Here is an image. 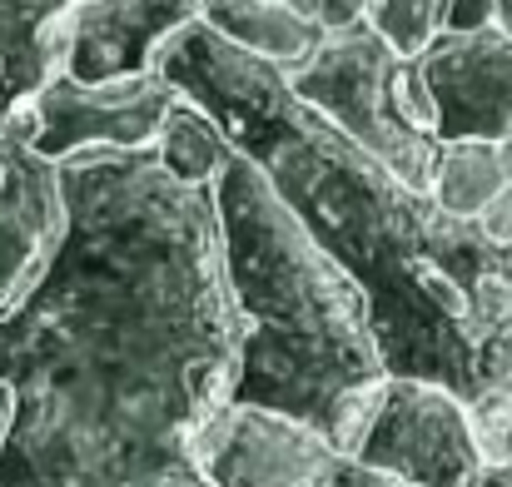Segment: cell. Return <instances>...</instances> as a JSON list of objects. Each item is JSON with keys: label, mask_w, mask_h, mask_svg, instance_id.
Instances as JSON below:
<instances>
[{"label": "cell", "mask_w": 512, "mask_h": 487, "mask_svg": "<svg viewBox=\"0 0 512 487\" xmlns=\"http://www.w3.org/2000/svg\"><path fill=\"white\" fill-rule=\"evenodd\" d=\"M65 234L0 319L15 383L5 487H100L160 458L229 403L239 324L214 189L170 179L155 155L60 164Z\"/></svg>", "instance_id": "obj_1"}, {"label": "cell", "mask_w": 512, "mask_h": 487, "mask_svg": "<svg viewBox=\"0 0 512 487\" xmlns=\"http://www.w3.org/2000/svg\"><path fill=\"white\" fill-rule=\"evenodd\" d=\"M155 70L224 125L229 145L264 169L284 209L353 279L383 373L463 398L498 463L512 438V254L368 160L294 100L279 70L199 20L160 50Z\"/></svg>", "instance_id": "obj_2"}, {"label": "cell", "mask_w": 512, "mask_h": 487, "mask_svg": "<svg viewBox=\"0 0 512 487\" xmlns=\"http://www.w3.org/2000/svg\"><path fill=\"white\" fill-rule=\"evenodd\" d=\"M214 214L239 324L229 403L299 418L348 458L388 383L363 294L284 209L254 160L234 155L219 174Z\"/></svg>", "instance_id": "obj_3"}, {"label": "cell", "mask_w": 512, "mask_h": 487, "mask_svg": "<svg viewBox=\"0 0 512 487\" xmlns=\"http://www.w3.org/2000/svg\"><path fill=\"white\" fill-rule=\"evenodd\" d=\"M289 90L368 160L398 174L408 189L428 194L438 135L423 75L413 60H398L368 25L329 35L324 50L299 75H289Z\"/></svg>", "instance_id": "obj_4"}, {"label": "cell", "mask_w": 512, "mask_h": 487, "mask_svg": "<svg viewBox=\"0 0 512 487\" xmlns=\"http://www.w3.org/2000/svg\"><path fill=\"white\" fill-rule=\"evenodd\" d=\"M348 458L403 487H473L488 468L468 403L418 378H388L378 388Z\"/></svg>", "instance_id": "obj_5"}, {"label": "cell", "mask_w": 512, "mask_h": 487, "mask_svg": "<svg viewBox=\"0 0 512 487\" xmlns=\"http://www.w3.org/2000/svg\"><path fill=\"white\" fill-rule=\"evenodd\" d=\"M174 100L179 95L160 70L110 80V85H80V80L55 75L10 125H0V135H15L50 164H65L90 150L145 155L155 150Z\"/></svg>", "instance_id": "obj_6"}, {"label": "cell", "mask_w": 512, "mask_h": 487, "mask_svg": "<svg viewBox=\"0 0 512 487\" xmlns=\"http://www.w3.org/2000/svg\"><path fill=\"white\" fill-rule=\"evenodd\" d=\"M189 463L209 487H319L339 453L299 418L224 403L189 438Z\"/></svg>", "instance_id": "obj_7"}, {"label": "cell", "mask_w": 512, "mask_h": 487, "mask_svg": "<svg viewBox=\"0 0 512 487\" xmlns=\"http://www.w3.org/2000/svg\"><path fill=\"white\" fill-rule=\"evenodd\" d=\"M428 105H433V135L438 145L453 140H512V40L488 25L468 35H438L418 60Z\"/></svg>", "instance_id": "obj_8"}, {"label": "cell", "mask_w": 512, "mask_h": 487, "mask_svg": "<svg viewBox=\"0 0 512 487\" xmlns=\"http://www.w3.org/2000/svg\"><path fill=\"white\" fill-rule=\"evenodd\" d=\"M65 234L60 164L40 160L15 135H0V319L40 284Z\"/></svg>", "instance_id": "obj_9"}, {"label": "cell", "mask_w": 512, "mask_h": 487, "mask_svg": "<svg viewBox=\"0 0 512 487\" xmlns=\"http://www.w3.org/2000/svg\"><path fill=\"white\" fill-rule=\"evenodd\" d=\"M199 20L194 0H85L70 20L65 80L110 85L150 75L160 50Z\"/></svg>", "instance_id": "obj_10"}, {"label": "cell", "mask_w": 512, "mask_h": 487, "mask_svg": "<svg viewBox=\"0 0 512 487\" xmlns=\"http://www.w3.org/2000/svg\"><path fill=\"white\" fill-rule=\"evenodd\" d=\"M80 5L85 0H0V125H10L65 70Z\"/></svg>", "instance_id": "obj_11"}, {"label": "cell", "mask_w": 512, "mask_h": 487, "mask_svg": "<svg viewBox=\"0 0 512 487\" xmlns=\"http://www.w3.org/2000/svg\"><path fill=\"white\" fill-rule=\"evenodd\" d=\"M199 25L209 35H219L224 45H234L239 55L279 70L284 80L299 75L324 50V40H329L324 25L299 20V15L269 5V0H209L199 10Z\"/></svg>", "instance_id": "obj_12"}, {"label": "cell", "mask_w": 512, "mask_h": 487, "mask_svg": "<svg viewBox=\"0 0 512 487\" xmlns=\"http://www.w3.org/2000/svg\"><path fill=\"white\" fill-rule=\"evenodd\" d=\"M508 184H512V164H508V150H503V145L453 140V145H438L433 179H428V199H433L448 219L473 224Z\"/></svg>", "instance_id": "obj_13"}, {"label": "cell", "mask_w": 512, "mask_h": 487, "mask_svg": "<svg viewBox=\"0 0 512 487\" xmlns=\"http://www.w3.org/2000/svg\"><path fill=\"white\" fill-rule=\"evenodd\" d=\"M155 164L179 179V184H189V189H214L219 184V174L234 164V145H229V135H224V125L209 115V110H199V105H189L184 95L174 100V110L165 115V125H160V140H155Z\"/></svg>", "instance_id": "obj_14"}, {"label": "cell", "mask_w": 512, "mask_h": 487, "mask_svg": "<svg viewBox=\"0 0 512 487\" xmlns=\"http://www.w3.org/2000/svg\"><path fill=\"white\" fill-rule=\"evenodd\" d=\"M448 25V0H368V30L398 55L418 60Z\"/></svg>", "instance_id": "obj_15"}, {"label": "cell", "mask_w": 512, "mask_h": 487, "mask_svg": "<svg viewBox=\"0 0 512 487\" xmlns=\"http://www.w3.org/2000/svg\"><path fill=\"white\" fill-rule=\"evenodd\" d=\"M473 224L483 229V239H488L493 249L512 254V184L488 204V209H483V214H478V219H473Z\"/></svg>", "instance_id": "obj_16"}, {"label": "cell", "mask_w": 512, "mask_h": 487, "mask_svg": "<svg viewBox=\"0 0 512 487\" xmlns=\"http://www.w3.org/2000/svg\"><path fill=\"white\" fill-rule=\"evenodd\" d=\"M319 25H324V35L368 25V0H319Z\"/></svg>", "instance_id": "obj_17"}, {"label": "cell", "mask_w": 512, "mask_h": 487, "mask_svg": "<svg viewBox=\"0 0 512 487\" xmlns=\"http://www.w3.org/2000/svg\"><path fill=\"white\" fill-rule=\"evenodd\" d=\"M493 25V0H448V35H468V30H488Z\"/></svg>", "instance_id": "obj_18"}, {"label": "cell", "mask_w": 512, "mask_h": 487, "mask_svg": "<svg viewBox=\"0 0 512 487\" xmlns=\"http://www.w3.org/2000/svg\"><path fill=\"white\" fill-rule=\"evenodd\" d=\"M319 487H403V483H393V478H383V473H373V468H363L353 458H339Z\"/></svg>", "instance_id": "obj_19"}, {"label": "cell", "mask_w": 512, "mask_h": 487, "mask_svg": "<svg viewBox=\"0 0 512 487\" xmlns=\"http://www.w3.org/2000/svg\"><path fill=\"white\" fill-rule=\"evenodd\" d=\"M10 433H15V383L0 373V453H5Z\"/></svg>", "instance_id": "obj_20"}, {"label": "cell", "mask_w": 512, "mask_h": 487, "mask_svg": "<svg viewBox=\"0 0 512 487\" xmlns=\"http://www.w3.org/2000/svg\"><path fill=\"white\" fill-rule=\"evenodd\" d=\"M473 487H512V463H488Z\"/></svg>", "instance_id": "obj_21"}, {"label": "cell", "mask_w": 512, "mask_h": 487, "mask_svg": "<svg viewBox=\"0 0 512 487\" xmlns=\"http://www.w3.org/2000/svg\"><path fill=\"white\" fill-rule=\"evenodd\" d=\"M269 5H279V10H289V15H299V20H314V25H319V0H269Z\"/></svg>", "instance_id": "obj_22"}, {"label": "cell", "mask_w": 512, "mask_h": 487, "mask_svg": "<svg viewBox=\"0 0 512 487\" xmlns=\"http://www.w3.org/2000/svg\"><path fill=\"white\" fill-rule=\"evenodd\" d=\"M493 25L512 40V0H493Z\"/></svg>", "instance_id": "obj_23"}, {"label": "cell", "mask_w": 512, "mask_h": 487, "mask_svg": "<svg viewBox=\"0 0 512 487\" xmlns=\"http://www.w3.org/2000/svg\"><path fill=\"white\" fill-rule=\"evenodd\" d=\"M498 463H512V438H508V448H503V458Z\"/></svg>", "instance_id": "obj_24"}, {"label": "cell", "mask_w": 512, "mask_h": 487, "mask_svg": "<svg viewBox=\"0 0 512 487\" xmlns=\"http://www.w3.org/2000/svg\"><path fill=\"white\" fill-rule=\"evenodd\" d=\"M503 150H508V164H512V140H508V145H503Z\"/></svg>", "instance_id": "obj_25"}, {"label": "cell", "mask_w": 512, "mask_h": 487, "mask_svg": "<svg viewBox=\"0 0 512 487\" xmlns=\"http://www.w3.org/2000/svg\"><path fill=\"white\" fill-rule=\"evenodd\" d=\"M194 5H199V10H204V5H209V0H194Z\"/></svg>", "instance_id": "obj_26"}]
</instances>
